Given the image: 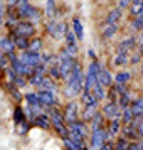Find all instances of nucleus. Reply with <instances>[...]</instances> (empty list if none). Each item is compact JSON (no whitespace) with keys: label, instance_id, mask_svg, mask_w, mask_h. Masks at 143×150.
<instances>
[{"label":"nucleus","instance_id":"f257e3e1","mask_svg":"<svg viewBox=\"0 0 143 150\" xmlns=\"http://www.w3.org/2000/svg\"><path fill=\"white\" fill-rule=\"evenodd\" d=\"M84 91V76H82V71H81V66L79 62L74 66L73 73L66 79V89H64V95L68 98H76L77 95H82Z\"/></svg>","mask_w":143,"mask_h":150},{"label":"nucleus","instance_id":"f03ea898","mask_svg":"<svg viewBox=\"0 0 143 150\" xmlns=\"http://www.w3.org/2000/svg\"><path fill=\"white\" fill-rule=\"evenodd\" d=\"M108 130L104 127L99 128H91V147L89 150H103L104 143L108 142Z\"/></svg>","mask_w":143,"mask_h":150},{"label":"nucleus","instance_id":"7ed1b4c3","mask_svg":"<svg viewBox=\"0 0 143 150\" xmlns=\"http://www.w3.org/2000/svg\"><path fill=\"white\" fill-rule=\"evenodd\" d=\"M99 62L93 61L89 64L88 71H86V76H84V91H93L96 84H98V74H99Z\"/></svg>","mask_w":143,"mask_h":150},{"label":"nucleus","instance_id":"20e7f679","mask_svg":"<svg viewBox=\"0 0 143 150\" xmlns=\"http://www.w3.org/2000/svg\"><path fill=\"white\" fill-rule=\"evenodd\" d=\"M47 32L54 39H62V37H66L68 34V25L64 24V22H57V21H51L47 24Z\"/></svg>","mask_w":143,"mask_h":150},{"label":"nucleus","instance_id":"39448f33","mask_svg":"<svg viewBox=\"0 0 143 150\" xmlns=\"http://www.w3.org/2000/svg\"><path fill=\"white\" fill-rule=\"evenodd\" d=\"M14 35H22V37H30V35H34L35 32V27L32 22L29 21H20L17 25L14 27Z\"/></svg>","mask_w":143,"mask_h":150},{"label":"nucleus","instance_id":"423d86ee","mask_svg":"<svg viewBox=\"0 0 143 150\" xmlns=\"http://www.w3.org/2000/svg\"><path fill=\"white\" fill-rule=\"evenodd\" d=\"M41 59H42V54L41 52H32V51H25L20 54V61L29 66V68H35L41 64Z\"/></svg>","mask_w":143,"mask_h":150},{"label":"nucleus","instance_id":"0eeeda50","mask_svg":"<svg viewBox=\"0 0 143 150\" xmlns=\"http://www.w3.org/2000/svg\"><path fill=\"white\" fill-rule=\"evenodd\" d=\"M121 111L123 110L120 108V105L115 101L108 103V105H104V108H103V115L109 118V120H121Z\"/></svg>","mask_w":143,"mask_h":150},{"label":"nucleus","instance_id":"6e6552de","mask_svg":"<svg viewBox=\"0 0 143 150\" xmlns=\"http://www.w3.org/2000/svg\"><path fill=\"white\" fill-rule=\"evenodd\" d=\"M64 120H66V123H74V122H77V103H74V101H71L64 108Z\"/></svg>","mask_w":143,"mask_h":150},{"label":"nucleus","instance_id":"1a4fd4ad","mask_svg":"<svg viewBox=\"0 0 143 150\" xmlns=\"http://www.w3.org/2000/svg\"><path fill=\"white\" fill-rule=\"evenodd\" d=\"M37 96H39V100H41L42 105H44V106H47V108H51V106H54V105H56V96H54V91L41 89V91L37 93Z\"/></svg>","mask_w":143,"mask_h":150},{"label":"nucleus","instance_id":"9d476101","mask_svg":"<svg viewBox=\"0 0 143 150\" xmlns=\"http://www.w3.org/2000/svg\"><path fill=\"white\" fill-rule=\"evenodd\" d=\"M81 101H82V105H84V108H96L98 103H99V100L94 96L93 91H82Z\"/></svg>","mask_w":143,"mask_h":150},{"label":"nucleus","instance_id":"9b49d317","mask_svg":"<svg viewBox=\"0 0 143 150\" xmlns=\"http://www.w3.org/2000/svg\"><path fill=\"white\" fill-rule=\"evenodd\" d=\"M66 49H68L73 56L77 54V37H76V34L71 32V30H68V34H66Z\"/></svg>","mask_w":143,"mask_h":150},{"label":"nucleus","instance_id":"f8f14e48","mask_svg":"<svg viewBox=\"0 0 143 150\" xmlns=\"http://www.w3.org/2000/svg\"><path fill=\"white\" fill-rule=\"evenodd\" d=\"M98 83L101 84L103 88H109V86H113V78L109 74L108 69L101 68L99 69V74H98Z\"/></svg>","mask_w":143,"mask_h":150},{"label":"nucleus","instance_id":"ddd939ff","mask_svg":"<svg viewBox=\"0 0 143 150\" xmlns=\"http://www.w3.org/2000/svg\"><path fill=\"white\" fill-rule=\"evenodd\" d=\"M135 47H136L135 37H128V39H123V41L118 44V52H125V54H128L130 51H133Z\"/></svg>","mask_w":143,"mask_h":150},{"label":"nucleus","instance_id":"4468645a","mask_svg":"<svg viewBox=\"0 0 143 150\" xmlns=\"http://www.w3.org/2000/svg\"><path fill=\"white\" fill-rule=\"evenodd\" d=\"M17 47L15 46V41H12V39H8V37H2L0 39V51L2 52H5V54H14V49Z\"/></svg>","mask_w":143,"mask_h":150},{"label":"nucleus","instance_id":"2eb2a0df","mask_svg":"<svg viewBox=\"0 0 143 150\" xmlns=\"http://www.w3.org/2000/svg\"><path fill=\"white\" fill-rule=\"evenodd\" d=\"M32 122L37 125V127H41V128H44V130H47V128H51V125H52V122H51V118H49V115H37L32 120Z\"/></svg>","mask_w":143,"mask_h":150},{"label":"nucleus","instance_id":"dca6fc26","mask_svg":"<svg viewBox=\"0 0 143 150\" xmlns=\"http://www.w3.org/2000/svg\"><path fill=\"white\" fill-rule=\"evenodd\" d=\"M130 108H131V111H133L135 118H142L143 116V96L138 98V100H135V101L130 105Z\"/></svg>","mask_w":143,"mask_h":150},{"label":"nucleus","instance_id":"f3484780","mask_svg":"<svg viewBox=\"0 0 143 150\" xmlns=\"http://www.w3.org/2000/svg\"><path fill=\"white\" fill-rule=\"evenodd\" d=\"M73 32L76 34L77 41H82V39H84V29H82V24H81V21H79L77 17L73 19Z\"/></svg>","mask_w":143,"mask_h":150},{"label":"nucleus","instance_id":"a211bd4d","mask_svg":"<svg viewBox=\"0 0 143 150\" xmlns=\"http://www.w3.org/2000/svg\"><path fill=\"white\" fill-rule=\"evenodd\" d=\"M120 19H121V7H116L108 14V17H106V24H118Z\"/></svg>","mask_w":143,"mask_h":150},{"label":"nucleus","instance_id":"6ab92c4d","mask_svg":"<svg viewBox=\"0 0 143 150\" xmlns=\"http://www.w3.org/2000/svg\"><path fill=\"white\" fill-rule=\"evenodd\" d=\"M136 137H138V133H136V120H135V122L125 125V138L130 140V138H136Z\"/></svg>","mask_w":143,"mask_h":150},{"label":"nucleus","instance_id":"aec40b11","mask_svg":"<svg viewBox=\"0 0 143 150\" xmlns=\"http://www.w3.org/2000/svg\"><path fill=\"white\" fill-rule=\"evenodd\" d=\"M14 41H15V46H17L19 49H22V51H27V49H29V44H30L29 37H22V35H14Z\"/></svg>","mask_w":143,"mask_h":150},{"label":"nucleus","instance_id":"412c9836","mask_svg":"<svg viewBox=\"0 0 143 150\" xmlns=\"http://www.w3.org/2000/svg\"><path fill=\"white\" fill-rule=\"evenodd\" d=\"M120 130H121L120 120H111V122H109V128H108L109 137H118V133H120Z\"/></svg>","mask_w":143,"mask_h":150},{"label":"nucleus","instance_id":"4be33fe9","mask_svg":"<svg viewBox=\"0 0 143 150\" xmlns=\"http://www.w3.org/2000/svg\"><path fill=\"white\" fill-rule=\"evenodd\" d=\"M130 12H131L133 17H138L140 14H143V2H131Z\"/></svg>","mask_w":143,"mask_h":150},{"label":"nucleus","instance_id":"5701e85b","mask_svg":"<svg viewBox=\"0 0 143 150\" xmlns=\"http://www.w3.org/2000/svg\"><path fill=\"white\" fill-rule=\"evenodd\" d=\"M121 120L125 125H128V123L135 122V115H133V111H131V108H123V115H121Z\"/></svg>","mask_w":143,"mask_h":150},{"label":"nucleus","instance_id":"b1692460","mask_svg":"<svg viewBox=\"0 0 143 150\" xmlns=\"http://www.w3.org/2000/svg\"><path fill=\"white\" fill-rule=\"evenodd\" d=\"M46 15H47V17H56V15H57V8H56L54 0H47V2H46Z\"/></svg>","mask_w":143,"mask_h":150},{"label":"nucleus","instance_id":"393cba45","mask_svg":"<svg viewBox=\"0 0 143 150\" xmlns=\"http://www.w3.org/2000/svg\"><path fill=\"white\" fill-rule=\"evenodd\" d=\"M116 30H118V24H106L103 27V35L104 37H113Z\"/></svg>","mask_w":143,"mask_h":150},{"label":"nucleus","instance_id":"a878e982","mask_svg":"<svg viewBox=\"0 0 143 150\" xmlns=\"http://www.w3.org/2000/svg\"><path fill=\"white\" fill-rule=\"evenodd\" d=\"M130 79H131V74L126 73V71H121V73H118V74H116L115 83H118V84H126Z\"/></svg>","mask_w":143,"mask_h":150},{"label":"nucleus","instance_id":"bb28decb","mask_svg":"<svg viewBox=\"0 0 143 150\" xmlns=\"http://www.w3.org/2000/svg\"><path fill=\"white\" fill-rule=\"evenodd\" d=\"M41 89H47V91H56V83H54V79L51 78H44V81H42V84H41Z\"/></svg>","mask_w":143,"mask_h":150},{"label":"nucleus","instance_id":"cd10ccee","mask_svg":"<svg viewBox=\"0 0 143 150\" xmlns=\"http://www.w3.org/2000/svg\"><path fill=\"white\" fill-rule=\"evenodd\" d=\"M93 93H94V96L98 98V100H99V101L106 98V91H104V88H103V86L99 84V83H98V84H96L94 88H93Z\"/></svg>","mask_w":143,"mask_h":150},{"label":"nucleus","instance_id":"c85d7f7f","mask_svg":"<svg viewBox=\"0 0 143 150\" xmlns=\"http://www.w3.org/2000/svg\"><path fill=\"white\" fill-rule=\"evenodd\" d=\"M41 49H42V41H41V39H34V41H30L27 51H32V52H41Z\"/></svg>","mask_w":143,"mask_h":150},{"label":"nucleus","instance_id":"c756f323","mask_svg":"<svg viewBox=\"0 0 143 150\" xmlns=\"http://www.w3.org/2000/svg\"><path fill=\"white\" fill-rule=\"evenodd\" d=\"M113 62H115L116 66H121V64H126V62H128V56L125 54V52H118V54L115 56V59H113Z\"/></svg>","mask_w":143,"mask_h":150},{"label":"nucleus","instance_id":"7c9ffc66","mask_svg":"<svg viewBox=\"0 0 143 150\" xmlns=\"http://www.w3.org/2000/svg\"><path fill=\"white\" fill-rule=\"evenodd\" d=\"M128 147H130V140H126L123 137V138H118V142L115 145V150H128Z\"/></svg>","mask_w":143,"mask_h":150},{"label":"nucleus","instance_id":"2f4dec72","mask_svg":"<svg viewBox=\"0 0 143 150\" xmlns=\"http://www.w3.org/2000/svg\"><path fill=\"white\" fill-rule=\"evenodd\" d=\"M131 27L136 29V30H142V29H143V14H140L138 17H133Z\"/></svg>","mask_w":143,"mask_h":150},{"label":"nucleus","instance_id":"473e14b6","mask_svg":"<svg viewBox=\"0 0 143 150\" xmlns=\"http://www.w3.org/2000/svg\"><path fill=\"white\" fill-rule=\"evenodd\" d=\"M14 120H15V123H17V125H19V123H22V122H25V115H24V110H22V108L15 110Z\"/></svg>","mask_w":143,"mask_h":150},{"label":"nucleus","instance_id":"72a5a7b5","mask_svg":"<svg viewBox=\"0 0 143 150\" xmlns=\"http://www.w3.org/2000/svg\"><path fill=\"white\" fill-rule=\"evenodd\" d=\"M136 133H138L140 138H143V120H142V118H140V120H136Z\"/></svg>","mask_w":143,"mask_h":150},{"label":"nucleus","instance_id":"f704fd0d","mask_svg":"<svg viewBox=\"0 0 143 150\" xmlns=\"http://www.w3.org/2000/svg\"><path fill=\"white\" fill-rule=\"evenodd\" d=\"M131 2H133V0H120V7L121 8L128 7V5H131Z\"/></svg>","mask_w":143,"mask_h":150},{"label":"nucleus","instance_id":"c9c22d12","mask_svg":"<svg viewBox=\"0 0 143 150\" xmlns=\"http://www.w3.org/2000/svg\"><path fill=\"white\" fill-rule=\"evenodd\" d=\"M103 150H115V147H113L109 142H106L104 143V147H103Z\"/></svg>","mask_w":143,"mask_h":150},{"label":"nucleus","instance_id":"e433bc0d","mask_svg":"<svg viewBox=\"0 0 143 150\" xmlns=\"http://www.w3.org/2000/svg\"><path fill=\"white\" fill-rule=\"evenodd\" d=\"M2 21H4V8H2V4H0V25H2Z\"/></svg>","mask_w":143,"mask_h":150},{"label":"nucleus","instance_id":"4c0bfd02","mask_svg":"<svg viewBox=\"0 0 143 150\" xmlns=\"http://www.w3.org/2000/svg\"><path fill=\"white\" fill-rule=\"evenodd\" d=\"M88 54H89V59H93V61H94V52H93L91 49H89V51H88Z\"/></svg>","mask_w":143,"mask_h":150},{"label":"nucleus","instance_id":"58836bf2","mask_svg":"<svg viewBox=\"0 0 143 150\" xmlns=\"http://www.w3.org/2000/svg\"><path fill=\"white\" fill-rule=\"evenodd\" d=\"M142 42H143V29L140 30V44H142Z\"/></svg>","mask_w":143,"mask_h":150},{"label":"nucleus","instance_id":"ea45409f","mask_svg":"<svg viewBox=\"0 0 143 150\" xmlns=\"http://www.w3.org/2000/svg\"><path fill=\"white\" fill-rule=\"evenodd\" d=\"M138 149H140V150H143V138H142V142L138 143Z\"/></svg>","mask_w":143,"mask_h":150},{"label":"nucleus","instance_id":"a19ab883","mask_svg":"<svg viewBox=\"0 0 143 150\" xmlns=\"http://www.w3.org/2000/svg\"><path fill=\"white\" fill-rule=\"evenodd\" d=\"M4 64V59H2V52H0V66Z\"/></svg>","mask_w":143,"mask_h":150},{"label":"nucleus","instance_id":"79ce46f5","mask_svg":"<svg viewBox=\"0 0 143 150\" xmlns=\"http://www.w3.org/2000/svg\"><path fill=\"white\" fill-rule=\"evenodd\" d=\"M133 2H143V0H133Z\"/></svg>","mask_w":143,"mask_h":150},{"label":"nucleus","instance_id":"37998d69","mask_svg":"<svg viewBox=\"0 0 143 150\" xmlns=\"http://www.w3.org/2000/svg\"><path fill=\"white\" fill-rule=\"evenodd\" d=\"M142 76H143V64H142Z\"/></svg>","mask_w":143,"mask_h":150}]
</instances>
